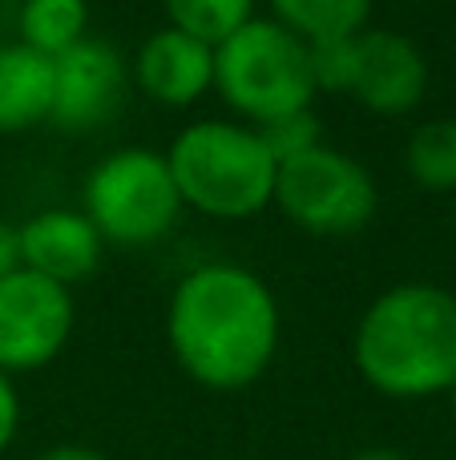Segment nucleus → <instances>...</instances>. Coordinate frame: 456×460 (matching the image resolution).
<instances>
[{"mask_svg": "<svg viewBox=\"0 0 456 460\" xmlns=\"http://www.w3.org/2000/svg\"><path fill=\"white\" fill-rule=\"evenodd\" d=\"M21 270V230L0 218V279Z\"/></svg>", "mask_w": 456, "mask_h": 460, "instance_id": "nucleus-20", "label": "nucleus"}, {"mask_svg": "<svg viewBox=\"0 0 456 460\" xmlns=\"http://www.w3.org/2000/svg\"><path fill=\"white\" fill-rule=\"evenodd\" d=\"M347 460H412V456L400 453V448H392V445H372V448H360V453H352Z\"/></svg>", "mask_w": 456, "mask_h": 460, "instance_id": "nucleus-22", "label": "nucleus"}, {"mask_svg": "<svg viewBox=\"0 0 456 460\" xmlns=\"http://www.w3.org/2000/svg\"><path fill=\"white\" fill-rule=\"evenodd\" d=\"M53 113V61L37 49L0 45V137L45 126Z\"/></svg>", "mask_w": 456, "mask_h": 460, "instance_id": "nucleus-12", "label": "nucleus"}, {"mask_svg": "<svg viewBox=\"0 0 456 460\" xmlns=\"http://www.w3.org/2000/svg\"><path fill=\"white\" fill-rule=\"evenodd\" d=\"M215 89L239 118L255 126L279 113L307 110L315 102L307 40L271 16H255L215 49Z\"/></svg>", "mask_w": 456, "mask_h": 460, "instance_id": "nucleus-4", "label": "nucleus"}, {"mask_svg": "<svg viewBox=\"0 0 456 460\" xmlns=\"http://www.w3.org/2000/svg\"><path fill=\"white\" fill-rule=\"evenodd\" d=\"M255 129H259V137H263L267 154L275 158V166L295 162V158H303V154H311L323 146V126H320L311 105H307V110H295V113H279V118L263 121V126H255Z\"/></svg>", "mask_w": 456, "mask_h": 460, "instance_id": "nucleus-17", "label": "nucleus"}, {"mask_svg": "<svg viewBox=\"0 0 456 460\" xmlns=\"http://www.w3.org/2000/svg\"><path fill=\"white\" fill-rule=\"evenodd\" d=\"M352 359L380 396H444L456 384V295L433 283L376 295L355 323Z\"/></svg>", "mask_w": 456, "mask_h": 460, "instance_id": "nucleus-2", "label": "nucleus"}, {"mask_svg": "<svg viewBox=\"0 0 456 460\" xmlns=\"http://www.w3.org/2000/svg\"><path fill=\"white\" fill-rule=\"evenodd\" d=\"M444 396H449V408H452V420H456V384H452V388H449V392H444Z\"/></svg>", "mask_w": 456, "mask_h": 460, "instance_id": "nucleus-23", "label": "nucleus"}, {"mask_svg": "<svg viewBox=\"0 0 456 460\" xmlns=\"http://www.w3.org/2000/svg\"><path fill=\"white\" fill-rule=\"evenodd\" d=\"M69 287L32 270H13L0 279V372H40L65 351L73 335Z\"/></svg>", "mask_w": 456, "mask_h": 460, "instance_id": "nucleus-7", "label": "nucleus"}, {"mask_svg": "<svg viewBox=\"0 0 456 460\" xmlns=\"http://www.w3.org/2000/svg\"><path fill=\"white\" fill-rule=\"evenodd\" d=\"M271 207H279L287 223H295L307 234L339 238L355 234L376 218L380 190L368 166L323 142L320 150L303 154V158L283 162L275 174Z\"/></svg>", "mask_w": 456, "mask_h": 460, "instance_id": "nucleus-6", "label": "nucleus"}, {"mask_svg": "<svg viewBox=\"0 0 456 460\" xmlns=\"http://www.w3.org/2000/svg\"><path fill=\"white\" fill-rule=\"evenodd\" d=\"M81 215L93 223L101 243L153 246L178 226L182 199L162 150L121 146L105 154L81 186Z\"/></svg>", "mask_w": 456, "mask_h": 460, "instance_id": "nucleus-5", "label": "nucleus"}, {"mask_svg": "<svg viewBox=\"0 0 456 460\" xmlns=\"http://www.w3.org/2000/svg\"><path fill=\"white\" fill-rule=\"evenodd\" d=\"M16 29L21 45L53 61L89 37V0H21Z\"/></svg>", "mask_w": 456, "mask_h": 460, "instance_id": "nucleus-13", "label": "nucleus"}, {"mask_svg": "<svg viewBox=\"0 0 456 460\" xmlns=\"http://www.w3.org/2000/svg\"><path fill=\"white\" fill-rule=\"evenodd\" d=\"M428 93V57L412 37L392 29H364L355 37L352 93L380 118H404Z\"/></svg>", "mask_w": 456, "mask_h": 460, "instance_id": "nucleus-9", "label": "nucleus"}, {"mask_svg": "<svg viewBox=\"0 0 456 460\" xmlns=\"http://www.w3.org/2000/svg\"><path fill=\"white\" fill-rule=\"evenodd\" d=\"M279 303L247 267L206 262L178 279L166 307V340L198 388L242 392L263 380L279 351Z\"/></svg>", "mask_w": 456, "mask_h": 460, "instance_id": "nucleus-1", "label": "nucleus"}, {"mask_svg": "<svg viewBox=\"0 0 456 460\" xmlns=\"http://www.w3.org/2000/svg\"><path fill=\"white\" fill-rule=\"evenodd\" d=\"M271 21L295 32L299 40L355 37L372 16V0H267Z\"/></svg>", "mask_w": 456, "mask_h": 460, "instance_id": "nucleus-14", "label": "nucleus"}, {"mask_svg": "<svg viewBox=\"0 0 456 460\" xmlns=\"http://www.w3.org/2000/svg\"><path fill=\"white\" fill-rule=\"evenodd\" d=\"M129 93V65L118 45L85 37L69 53L53 57V113L48 126L61 134H93L110 126Z\"/></svg>", "mask_w": 456, "mask_h": 460, "instance_id": "nucleus-8", "label": "nucleus"}, {"mask_svg": "<svg viewBox=\"0 0 456 460\" xmlns=\"http://www.w3.org/2000/svg\"><path fill=\"white\" fill-rule=\"evenodd\" d=\"M134 85L166 110H186L215 89V49L166 24L137 49Z\"/></svg>", "mask_w": 456, "mask_h": 460, "instance_id": "nucleus-11", "label": "nucleus"}, {"mask_svg": "<svg viewBox=\"0 0 456 460\" xmlns=\"http://www.w3.org/2000/svg\"><path fill=\"white\" fill-rule=\"evenodd\" d=\"M182 207L218 223H242L271 207L275 158L255 126L242 121H194L166 150Z\"/></svg>", "mask_w": 456, "mask_h": 460, "instance_id": "nucleus-3", "label": "nucleus"}, {"mask_svg": "<svg viewBox=\"0 0 456 460\" xmlns=\"http://www.w3.org/2000/svg\"><path fill=\"white\" fill-rule=\"evenodd\" d=\"M255 4L259 0H162L170 29L186 32V37L202 40L210 49H218L242 24L255 21Z\"/></svg>", "mask_w": 456, "mask_h": 460, "instance_id": "nucleus-16", "label": "nucleus"}, {"mask_svg": "<svg viewBox=\"0 0 456 460\" xmlns=\"http://www.w3.org/2000/svg\"><path fill=\"white\" fill-rule=\"evenodd\" d=\"M16 429H21V396H16L13 376L0 372V456L16 440Z\"/></svg>", "mask_w": 456, "mask_h": 460, "instance_id": "nucleus-19", "label": "nucleus"}, {"mask_svg": "<svg viewBox=\"0 0 456 460\" xmlns=\"http://www.w3.org/2000/svg\"><path fill=\"white\" fill-rule=\"evenodd\" d=\"M21 230V267L45 275L61 287H73L101 267L105 243L81 210L48 207L37 210Z\"/></svg>", "mask_w": 456, "mask_h": 460, "instance_id": "nucleus-10", "label": "nucleus"}, {"mask_svg": "<svg viewBox=\"0 0 456 460\" xmlns=\"http://www.w3.org/2000/svg\"><path fill=\"white\" fill-rule=\"evenodd\" d=\"M360 37V32H355ZM355 37H328L307 45V65H311L315 93H352L355 81Z\"/></svg>", "mask_w": 456, "mask_h": 460, "instance_id": "nucleus-18", "label": "nucleus"}, {"mask_svg": "<svg viewBox=\"0 0 456 460\" xmlns=\"http://www.w3.org/2000/svg\"><path fill=\"white\" fill-rule=\"evenodd\" d=\"M404 170L425 194L456 199V118H436L412 129L404 146Z\"/></svg>", "mask_w": 456, "mask_h": 460, "instance_id": "nucleus-15", "label": "nucleus"}, {"mask_svg": "<svg viewBox=\"0 0 456 460\" xmlns=\"http://www.w3.org/2000/svg\"><path fill=\"white\" fill-rule=\"evenodd\" d=\"M37 460H110V456H105L101 448H89V445H53Z\"/></svg>", "mask_w": 456, "mask_h": 460, "instance_id": "nucleus-21", "label": "nucleus"}, {"mask_svg": "<svg viewBox=\"0 0 456 460\" xmlns=\"http://www.w3.org/2000/svg\"><path fill=\"white\" fill-rule=\"evenodd\" d=\"M452 230H456V207H452Z\"/></svg>", "mask_w": 456, "mask_h": 460, "instance_id": "nucleus-24", "label": "nucleus"}]
</instances>
